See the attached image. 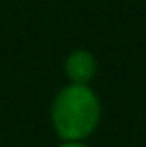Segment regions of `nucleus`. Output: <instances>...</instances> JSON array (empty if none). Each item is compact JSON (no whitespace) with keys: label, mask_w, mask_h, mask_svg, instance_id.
Wrapping results in <instances>:
<instances>
[{"label":"nucleus","mask_w":146,"mask_h":147,"mask_svg":"<svg viewBox=\"0 0 146 147\" xmlns=\"http://www.w3.org/2000/svg\"><path fill=\"white\" fill-rule=\"evenodd\" d=\"M100 116V99L86 84H69L60 89L50 110L53 130L64 142L88 139L96 130Z\"/></svg>","instance_id":"1"},{"label":"nucleus","mask_w":146,"mask_h":147,"mask_svg":"<svg viewBox=\"0 0 146 147\" xmlns=\"http://www.w3.org/2000/svg\"><path fill=\"white\" fill-rule=\"evenodd\" d=\"M96 70H98V62L95 55L84 48L72 50L64 62V72L67 75V79L71 80V84L88 86L93 80V77L96 75Z\"/></svg>","instance_id":"2"},{"label":"nucleus","mask_w":146,"mask_h":147,"mask_svg":"<svg viewBox=\"0 0 146 147\" xmlns=\"http://www.w3.org/2000/svg\"><path fill=\"white\" fill-rule=\"evenodd\" d=\"M59 147H88V146H84L83 142H64Z\"/></svg>","instance_id":"3"}]
</instances>
